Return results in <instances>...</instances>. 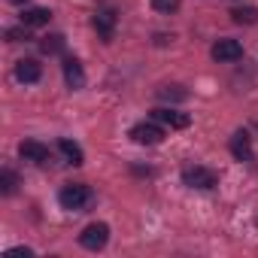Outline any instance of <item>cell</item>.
<instances>
[{
	"mask_svg": "<svg viewBox=\"0 0 258 258\" xmlns=\"http://www.w3.org/2000/svg\"><path fill=\"white\" fill-rule=\"evenodd\" d=\"M13 4H25V0H13Z\"/></svg>",
	"mask_w": 258,
	"mask_h": 258,
	"instance_id": "20",
	"label": "cell"
},
{
	"mask_svg": "<svg viewBox=\"0 0 258 258\" xmlns=\"http://www.w3.org/2000/svg\"><path fill=\"white\" fill-rule=\"evenodd\" d=\"M106 240H109V225H103V222H91V225L79 234V243H82L85 249H91V252L103 249Z\"/></svg>",
	"mask_w": 258,
	"mask_h": 258,
	"instance_id": "4",
	"label": "cell"
},
{
	"mask_svg": "<svg viewBox=\"0 0 258 258\" xmlns=\"http://www.w3.org/2000/svg\"><path fill=\"white\" fill-rule=\"evenodd\" d=\"M40 46H43V52H46V55H58V52L64 49V37H61V34H52V37H46Z\"/></svg>",
	"mask_w": 258,
	"mask_h": 258,
	"instance_id": "15",
	"label": "cell"
},
{
	"mask_svg": "<svg viewBox=\"0 0 258 258\" xmlns=\"http://www.w3.org/2000/svg\"><path fill=\"white\" fill-rule=\"evenodd\" d=\"M94 28H97V34L109 43L112 34H115V13H112L109 7H100V10L94 13Z\"/></svg>",
	"mask_w": 258,
	"mask_h": 258,
	"instance_id": "6",
	"label": "cell"
},
{
	"mask_svg": "<svg viewBox=\"0 0 258 258\" xmlns=\"http://www.w3.org/2000/svg\"><path fill=\"white\" fill-rule=\"evenodd\" d=\"M152 7L158 13H176L179 10V0H152Z\"/></svg>",
	"mask_w": 258,
	"mask_h": 258,
	"instance_id": "18",
	"label": "cell"
},
{
	"mask_svg": "<svg viewBox=\"0 0 258 258\" xmlns=\"http://www.w3.org/2000/svg\"><path fill=\"white\" fill-rule=\"evenodd\" d=\"M40 73H43V70H40V64H37L34 58H22V61L16 64V76H19L22 82H37Z\"/></svg>",
	"mask_w": 258,
	"mask_h": 258,
	"instance_id": "10",
	"label": "cell"
},
{
	"mask_svg": "<svg viewBox=\"0 0 258 258\" xmlns=\"http://www.w3.org/2000/svg\"><path fill=\"white\" fill-rule=\"evenodd\" d=\"M231 19L237 25H255L258 22V10L255 7H237V10H231Z\"/></svg>",
	"mask_w": 258,
	"mask_h": 258,
	"instance_id": "14",
	"label": "cell"
},
{
	"mask_svg": "<svg viewBox=\"0 0 258 258\" xmlns=\"http://www.w3.org/2000/svg\"><path fill=\"white\" fill-rule=\"evenodd\" d=\"M7 37H10L13 43H19V40H28V25H22V28H13V31H7Z\"/></svg>",
	"mask_w": 258,
	"mask_h": 258,
	"instance_id": "19",
	"label": "cell"
},
{
	"mask_svg": "<svg viewBox=\"0 0 258 258\" xmlns=\"http://www.w3.org/2000/svg\"><path fill=\"white\" fill-rule=\"evenodd\" d=\"M158 97H164V100H185V91L179 85H164V88H158Z\"/></svg>",
	"mask_w": 258,
	"mask_h": 258,
	"instance_id": "16",
	"label": "cell"
},
{
	"mask_svg": "<svg viewBox=\"0 0 258 258\" xmlns=\"http://www.w3.org/2000/svg\"><path fill=\"white\" fill-rule=\"evenodd\" d=\"M49 19H52V13L43 10V7H34V10H25V13H22V25H28V28L49 25Z\"/></svg>",
	"mask_w": 258,
	"mask_h": 258,
	"instance_id": "12",
	"label": "cell"
},
{
	"mask_svg": "<svg viewBox=\"0 0 258 258\" xmlns=\"http://www.w3.org/2000/svg\"><path fill=\"white\" fill-rule=\"evenodd\" d=\"M16 182H19V179H16V173H13L10 167L0 173V185H4V191H7V195H13V191H16Z\"/></svg>",
	"mask_w": 258,
	"mask_h": 258,
	"instance_id": "17",
	"label": "cell"
},
{
	"mask_svg": "<svg viewBox=\"0 0 258 258\" xmlns=\"http://www.w3.org/2000/svg\"><path fill=\"white\" fill-rule=\"evenodd\" d=\"M131 140L140 146H158L164 140V127H158L155 121H140L131 127Z\"/></svg>",
	"mask_w": 258,
	"mask_h": 258,
	"instance_id": "3",
	"label": "cell"
},
{
	"mask_svg": "<svg viewBox=\"0 0 258 258\" xmlns=\"http://www.w3.org/2000/svg\"><path fill=\"white\" fill-rule=\"evenodd\" d=\"M64 79H67L70 88H82L85 85V73H82V64L76 58H67L64 61Z\"/></svg>",
	"mask_w": 258,
	"mask_h": 258,
	"instance_id": "9",
	"label": "cell"
},
{
	"mask_svg": "<svg viewBox=\"0 0 258 258\" xmlns=\"http://www.w3.org/2000/svg\"><path fill=\"white\" fill-rule=\"evenodd\" d=\"M58 201L64 210H82L85 204H91V188L82 185V182H70L58 191Z\"/></svg>",
	"mask_w": 258,
	"mask_h": 258,
	"instance_id": "1",
	"label": "cell"
},
{
	"mask_svg": "<svg viewBox=\"0 0 258 258\" xmlns=\"http://www.w3.org/2000/svg\"><path fill=\"white\" fill-rule=\"evenodd\" d=\"M19 155H22L25 161H34V164H46V161H49V149H46L43 143H37V140H25V143L19 146Z\"/></svg>",
	"mask_w": 258,
	"mask_h": 258,
	"instance_id": "8",
	"label": "cell"
},
{
	"mask_svg": "<svg viewBox=\"0 0 258 258\" xmlns=\"http://www.w3.org/2000/svg\"><path fill=\"white\" fill-rule=\"evenodd\" d=\"M58 149H61V155H64V158H67L70 164H82V161H85L82 149H79V146H76L73 140H67V137H64V140H58Z\"/></svg>",
	"mask_w": 258,
	"mask_h": 258,
	"instance_id": "13",
	"label": "cell"
},
{
	"mask_svg": "<svg viewBox=\"0 0 258 258\" xmlns=\"http://www.w3.org/2000/svg\"><path fill=\"white\" fill-rule=\"evenodd\" d=\"M182 182L188 188H213V185H219V173L210 170V167L195 164V167H185L182 170Z\"/></svg>",
	"mask_w": 258,
	"mask_h": 258,
	"instance_id": "2",
	"label": "cell"
},
{
	"mask_svg": "<svg viewBox=\"0 0 258 258\" xmlns=\"http://www.w3.org/2000/svg\"><path fill=\"white\" fill-rule=\"evenodd\" d=\"M231 155H234L237 161H255L252 140H249V134H246V131H237V134L231 137Z\"/></svg>",
	"mask_w": 258,
	"mask_h": 258,
	"instance_id": "7",
	"label": "cell"
},
{
	"mask_svg": "<svg viewBox=\"0 0 258 258\" xmlns=\"http://www.w3.org/2000/svg\"><path fill=\"white\" fill-rule=\"evenodd\" d=\"M213 58H216L219 64L237 61V58H243V46H240L237 40H219V43L213 46Z\"/></svg>",
	"mask_w": 258,
	"mask_h": 258,
	"instance_id": "5",
	"label": "cell"
},
{
	"mask_svg": "<svg viewBox=\"0 0 258 258\" xmlns=\"http://www.w3.org/2000/svg\"><path fill=\"white\" fill-rule=\"evenodd\" d=\"M152 115H155L158 121L170 124V127H188V124H191V118H188L185 112H176V109H155Z\"/></svg>",
	"mask_w": 258,
	"mask_h": 258,
	"instance_id": "11",
	"label": "cell"
}]
</instances>
